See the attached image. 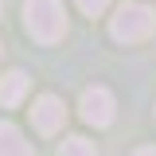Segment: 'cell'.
I'll return each instance as SVG.
<instances>
[{"label": "cell", "instance_id": "6da1fadb", "mask_svg": "<svg viewBox=\"0 0 156 156\" xmlns=\"http://www.w3.org/2000/svg\"><path fill=\"white\" fill-rule=\"evenodd\" d=\"M23 23H27L31 39L55 43V39H62V31H66V12H62L58 0H27V4H23Z\"/></svg>", "mask_w": 156, "mask_h": 156}, {"label": "cell", "instance_id": "7a4b0ae2", "mask_svg": "<svg viewBox=\"0 0 156 156\" xmlns=\"http://www.w3.org/2000/svg\"><path fill=\"white\" fill-rule=\"evenodd\" d=\"M156 31V12L148 4H121L117 16L109 20V35L121 43H140Z\"/></svg>", "mask_w": 156, "mask_h": 156}, {"label": "cell", "instance_id": "3957f363", "mask_svg": "<svg viewBox=\"0 0 156 156\" xmlns=\"http://www.w3.org/2000/svg\"><path fill=\"white\" fill-rule=\"evenodd\" d=\"M113 113H117V101H113V94L105 90V86H90L86 94H82V117L90 121V125H109L113 121Z\"/></svg>", "mask_w": 156, "mask_h": 156}, {"label": "cell", "instance_id": "277c9868", "mask_svg": "<svg viewBox=\"0 0 156 156\" xmlns=\"http://www.w3.org/2000/svg\"><path fill=\"white\" fill-rule=\"evenodd\" d=\"M31 121H35L39 133H58L62 121H66V105H62L55 94H43L35 105H31Z\"/></svg>", "mask_w": 156, "mask_h": 156}, {"label": "cell", "instance_id": "5b68a950", "mask_svg": "<svg viewBox=\"0 0 156 156\" xmlns=\"http://www.w3.org/2000/svg\"><path fill=\"white\" fill-rule=\"evenodd\" d=\"M27 86H31V78L23 74V70H8V74L0 78V105H20L23 94H27Z\"/></svg>", "mask_w": 156, "mask_h": 156}, {"label": "cell", "instance_id": "8992f818", "mask_svg": "<svg viewBox=\"0 0 156 156\" xmlns=\"http://www.w3.org/2000/svg\"><path fill=\"white\" fill-rule=\"evenodd\" d=\"M0 156H35V148L23 140V133L12 121H0Z\"/></svg>", "mask_w": 156, "mask_h": 156}, {"label": "cell", "instance_id": "52a82bcc", "mask_svg": "<svg viewBox=\"0 0 156 156\" xmlns=\"http://www.w3.org/2000/svg\"><path fill=\"white\" fill-rule=\"evenodd\" d=\"M58 156H98V148H94V140H86V136H66Z\"/></svg>", "mask_w": 156, "mask_h": 156}, {"label": "cell", "instance_id": "ba28073f", "mask_svg": "<svg viewBox=\"0 0 156 156\" xmlns=\"http://www.w3.org/2000/svg\"><path fill=\"white\" fill-rule=\"evenodd\" d=\"M78 8H82L86 16H101V12L109 8V0H78Z\"/></svg>", "mask_w": 156, "mask_h": 156}, {"label": "cell", "instance_id": "9c48e42d", "mask_svg": "<svg viewBox=\"0 0 156 156\" xmlns=\"http://www.w3.org/2000/svg\"><path fill=\"white\" fill-rule=\"evenodd\" d=\"M133 156H156V144H148V148H140V152H133Z\"/></svg>", "mask_w": 156, "mask_h": 156}]
</instances>
